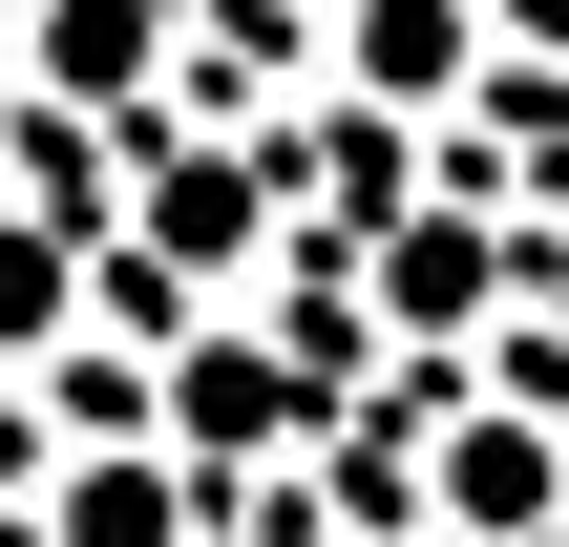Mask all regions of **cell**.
<instances>
[{"label":"cell","instance_id":"1","mask_svg":"<svg viewBox=\"0 0 569 547\" xmlns=\"http://www.w3.org/2000/svg\"><path fill=\"white\" fill-rule=\"evenodd\" d=\"M359 316H380L401 358H486V337L528 316V211H507V190H401V211H359Z\"/></svg>","mask_w":569,"mask_h":547},{"label":"cell","instance_id":"6","mask_svg":"<svg viewBox=\"0 0 569 547\" xmlns=\"http://www.w3.org/2000/svg\"><path fill=\"white\" fill-rule=\"evenodd\" d=\"M486 84V0H338V105L359 126H443Z\"/></svg>","mask_w":569,"mask_h":547},{"label":"cell","instance_id":"3","mask_svg":"<svg viewBox=\"0 0 569 547\" xmlns=\"http://www.w3.org/2000/svg\"><path fill=\"white\" fill-rule=\"evenodd\" d=\"M21 547H232V527H211V464L169 422H84V443H42Z\"/></svg>","mask_w":569,"mask_h":547},{"label":"cell","instance_id":"2","mask_svg":"<svg viewBox=\"0 0 569 547\" xmlns=\"http://www.w3.org/2000/svg\"><path fill=\"white\" fill-rule=\"evenodd\" d=\"M401 506L443 547H569V422L507 401V379H465L443 422H401Z\"/></svg>","mask_w":569,"mask_h":547},{"label":"cell","instance_id":"5","mask_svg":"<svg viewBox=\"0 0 569 547\" xmlns=\"http://www.w3.org/2000/svg\"><path fill=\"white\" fill-rule=\"evenodd\" d=\"M190 63V0H21V105L42 126H127Z\"/></svg>","mask_w":569,"mask_h":547},{"label":"cell","instance_id":"4","mask_svg":"<svg viewBox=\"0 0 569 547\" xmlns=\"http://www.w3.org/2000/svg\"><path fill=\"white\" fill-rule=\"evenodd\" d=\"M84 337H106V190L0 169V379H63Z\"/></svg>","mask_w":569,"mask_h":547}]
</instances>
